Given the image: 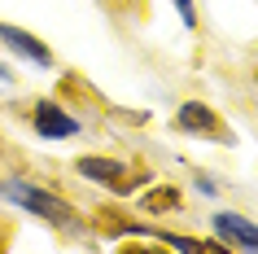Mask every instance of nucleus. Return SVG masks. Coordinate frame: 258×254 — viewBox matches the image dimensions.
<instances>
[{"label": "nucleus", "instance_id": "f257e3e1", "mask_svg": "<svg viewBox=\"0 0 258 254\" xmlns=\"http://www.w3.org/2000/svg\"><path fill=\"white\" fill-rule=\"evenodd\" d=\"M5 197L18 201V206H27L31 215H40V219H48V224H61V228L75 224V211H70L61 197H53L48 188H35V184H22V180H9V184H5Z\"/></svg>", "mask_w": 258, "mask_h": 254}, {"label": "nucleus", "instance_id": "f03ea898", "mask_svg": "<svg viewBox=\"0 0 258 254\" xmlns=\"http://www.w3.org/2000/svg\"><path fill=\"white\" fill-rule=\"evenodd\" d=\"M179 132H188V136H210V140H232L228 127L219 123V114L210 106H202V101H184L179 106Z\"/></svg>", "mask_w": 258, "mask_h": 254}, {"label": "nucleus", "instance_id": "7ed1b4c3", "mask_svg": "<svg viewBox=\"0 0 258 254\" xmlns=\"http://www.w3.org/2000/svg\"><path fill=\"white\" fill-rule=\"evenodd\" d=\"M215 228L228 250H258V224H249L245 215L223 211V215H215Z\"/></svg>", "mask_w": 258, "mask_h": 254}, {"label": "nucleus", "instance_id": "20e7f679", "mask_svg": "<svg viewBox=\"0 0 258 254\" xmlns=\"http://www.w3.org/2000/svg\"><path fill=\"white\" fill-rule=\"evenodd\" d=\"M35 132H40L44 140H61V136L79 132V123L70 119L57 101H40V106H35Z\"/></svg>", "mask_w": 258, "mask_h": 254}, {"label": "nucleus", "instance_id": "39448f33", "mask_svg": "<svg viewBox=\"0 0 258 254\" xmlns=\"http://www.w3.org/2000/svg\"><path fill=\"white\" fill-rule=\"evenodd\" d=\"M0 40L9 44L14 53L31 57L35 66H53V53H48V44H44L40 35H31V31H22V27H9V22H0Z\"/></svg>", "mask_w": 258, "mask_h": 254}, {"label": "nucleus", "instance_id": "423d86ee", "mask_svg": "<svg viewBox=\"0 0 258 254\" xmlns=\"http://www.w3.org/2000/svg\"><path fill=\"white\" fill-rule=\"evenodd\" d=\"M79 175H88V180H96V184H109V188H118L127 184V167L114 158H79Z\"/></svg>", "mask_w": 258, "mask_h": 254}, {"label": "nucleus", "instance_id": "0eeeda50", "mask_svg": "<svg viewBox=\"0 0 258 254\" xmlns=\"http://www.w3.org/2000/svg\"><path fill=\"white\" fill-rule=\"evenodd\" d=\"M145 206H149V211H175V206H179V193H175V188H158V193L145 197Z\"/></svg>", "mask_w": 258, "mask_h": 254}, {"label": "nucleus", "instance_id": "6e6552de", "mask_svg": "<svg viewBox=\"0 0 258 254\" xmlns=\"http://www.w3.org/2000/svg\"><path fill=\"white\" fill-rule=\"evenodd\" d=\"M179 18H184V27H197V14H192V0H175Z\"/></svg>", "mask_w": 258, "mask_h": 254}]
</instances>
